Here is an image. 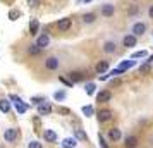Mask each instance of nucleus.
<instances>
[{
    "label": "nucleus",
    "instance_id": "f257e3e1",
    "mask_svg": "<svg viewBox=\"0 0 153 148\" xmlns=\"http://www.w3.org/2000/svg\"><path fill=\"white\" fill-rule=\"evenodd\" d=\"M9 100H12V103H14V109L17 114H26V110L29 109L28 103H24L21 100V97H17V95H10L9 97Z\"/></svg>",
    "mask_w": 153,
    "mask_h": 148
},
{
    "label": "nucleus",
    "instance_id": "f03ea898",
    "mask_svg": "<svg viewBox=\"0 0 153 148\" xmlns=\"http://www.w3.org/2000/svg\"><path fill=\"white\" fill-rule=\"evenodd\" d=\"M60 67V60H59V57L55 55H50L45 59V69L47 71H57Z\"/></svg>",
    "mask_w": 153,
    "mask_h": 148
},
{
    "label": "nucleus",
    "instance_id": "7ed1b4c3",
    "mask_svg": "<svg viewBox=\"0 0 153 148\" xmlns=\"http://www.w3.org/2000/svg\"><path fill=\"white\" fill-rule=\"evenodd\" d=\"M55 26H57L59 31L65 33V31H69L71 26H72V19H71V17H62V19H59V21H57Z\"/></svg>",
    "mask_w": 153,
    "mask_h": 148
},
{
    "label": "nucleus",
    "instance_id": "20e7f679",
    "mask_svg": "<svg viewBox=\"0 0 153 148\" xmlns=\"http://www.w3.org/2000/svg\"><path fill=\"white\" fill-rule=\"evenodd\" d=\"M146 33V24L145 22H134L132 24V28H131V35H134V36H143Z\"/></svg>",
    "mask_w": 153,
    "mask_h": 148
},
{
    "label": "nucleus",
    "instance_id": "39448f33",
    "mask_svg": "<svg viewBox=\"0 0 153 148\" xmlns=\"http://www.w3.org/2000/svg\"><path fill=\"white\" fill-rule=\"evenodd\" d=\"M114 117V112L112 110H108V109H103V110H100V112L97 114V119L100 124H103V122H108V120Z\"/></svg>",
    "mask_w": 153,
    "mask_h": 148
},
{
    "label": "nucleus",
    "instance_id": "423d86ee",
    "mask_svg": "<svg viewBox=\"0 0 153 148\" xmlns=\"http://www.w3.org/2000/svg\"><path fill=\"white\" fill-rule=\"evenodd\" d=\"M17 136H19L17 129L16 127H9V129H5V133H4V140L7 141V143H14L17 140Z\"/></svg>",
    "mask_w": 153,
    "mask_h": 148
},
{
    "label": "nucleus",
    "instance_id": "0eeeda50",
    "mask_svg": "<svg viewBox=\"0 0 153 148\" xmlns=\"http://www.w3.org/2000/svg\"><path fill=\"white\" fill-rule=\"evenodd\" d=\"M48 45H50V35L48 33H43V35H40L36 38V47H38V48L43 50V48H47Z\"/></svg>",
    "mask_w": 153,
    "mask_h": 148
},
{
    "label": "nucleus",
    "instance_id": "6e6552de",
    "mask_svg": "<svg viewBox=\"0 0 153 148\" xmlns=\"http://www.w3.org/2000/svg\"><path fill=\"white\" fill-rule=\"evenodd\" d=\"M136 43H138V36H134V35H126L124 38H122V45H124L126 48L136 47Z\"/></svg>",
    "mask_w": 153,
    "mask_h": 148
},
{
    "label": "nucleus",
    "instance_id": "1a4fd4ad",
    "mask_svg": "<svg viewBox=\"0 0 153 148\" xmlns=\"http://www.w3.org/2000/svg\"><path fill=\"white\" fill-rule=\"evenodd\" d=\"M100 14L103 16V17H114V14H115V7H114L112 4H105V5H102Z\"/></svg>",
    "mask_w": 153,
    "mask_h": 148
},
{
    "label": "nucleus",
    "instance_id": "9d476101",
    "mask_svg": "<svg viewBox=\"0 0 153 148\" xmlns=\"http://www.w3.org/2000/svg\"><path fill=\"white\" fill-rule=\"evenodd\" d=\"M107 136H108V140H110V141H114V143H115V141H120L122 133H120V129H119V127H110Z\"/></svg>",
    "mask_w": 153,
    "mask_h": 148
},
{
    "label": "nucleus",
    "instance_id": "9b49d317",
    "mask_svg": "<svg viewBox=\"0 0 153 148\" xmlns=\"http://www.w3.org/2000/svg\"><path fill=\"white\" fill-rule=\"evenodd\" d=\"M97 100L100 102V103H107V102H110L112 100V91H108V90L98 91L97 93Z\"/></svg>",
    "mask_w": 153,
    "mask_h": 148
},
{
    "label": "nucleus",
    "instance_id": "f8f14e48",
    "mask_svg": "<svg viewBox=\"0 0 153 148\" xmlns=\"http://www.w3.org/2000/svg\"><path fill=\"white\" fill-rule=\"evenodd\" d=\"M138 136H134V134H131V136H126V140H124V148H136L138 147Z\"/></svg>",
    "mask_w": 153,
    "mask_h": 148
},
{
    "label": "nucleus",
    "instance_id": "ddd939ff",
    "mask_svg": "<svg viewBox=\"0 0 153 148\" xmlns=\"http://www.w3.org/2000/svg\"><path fill=\"white\" fill-rule=\"evenodd\" d=\"M43 138H45L47 143H55L59 136H57V133L53 129H45V131H43Z\"/></svg>",
    "mask_w": 153,
    "mask_h": 148
},
{
    "label": "nucleus",
    "instance_id": "4468645a",
    "mask_svg": "<svg viewBox=\"0 0 153 148\" xmlns=\"http://www.w3.org/2000/svg\"><path fill=\"white\" fill-rule=\"evenodd\" d=\"M50 112H52V105H50L47 100L38 105V114H40V115H48Z\"/></svg>",
    "mask_w": 153,
    "mask_h": 148
},
{
    "label": "nucleus",
    "instance_id": "2eb2a0df",
    "mask_svg": "<svg viewBox=\"0 0 153 148\" xmlns=\"http://www.w3.org/2000/svg\"><path fill=\"white\" fill-rule=\"evenodd\" d=\"M115 50H117V45H115V42L108 40V42L103 43V52H105V54H115Z\"/></svg>",
    "mask_w": 153,
    "mask_h": 148
},
{
    "label": "nucleus",
    "instance_id": "dca6fc26",
    "mask_svg": "<svg viewBox=\"0 0 153 148\" xmlns=\"http://www.w3.org/2000/svg\"><path fill=\"white\" fill-rule=\"evenodd\" d=\"M76 145H77L76 138H64L62 143H60V147L62 148H76Z\"/></svg>",
    "mask_w": 153,
    "mask_h": 148
},
{
    "label": "nucleus",
    "instance_id": "f3484780",
    "mask_svg": "<svg viewBox=\"0 0 153 148\" xmlns=\"http://www.w3.org/2000/svg\"><path fill=\"white\" fill-rule=\"evenodd\" d=\"M67 76H69V81L74 85V83H79V81H83V72H77V71H74V72H67Z\"/></svg>",
    "mask_w": 153,
    "mask_h": 148
},
{
    "label": "nucleus",
    "instance_id": "a211bd4d",
    "mask_svg": "<svg viewBox=\"0 0 153 148\" xmlns=\"http://www.w3.org/2000/svg\"><path fill=\"white\" fill-rule=\"evenodd\" d=\"M95 71H97L98 74H103V72H107V71H108V62H107V60H100V62L95 65Z\"/></svg>",
    "mask_w": 153,
    "mask_h": 148
},
{
    "label": "nucleus",
    "instance_id": "6ab92c4d",
    "mask_svg": "<svg viewBox=\"0 0 153 148\" xmlns=\"http://www.w3.org/2000/svg\"><path fill=\"white\" fill-rule=\"evenodd\" d=\"M134 64H136V62H134V59H131V60H122V62L119 64V69L122 71V72H126L127 69H131Z\"/></svg>",
    "mask_w": 153,
    "mask_h": 148
},
{
    "label": "nucleus",
    "instance_id": "aec40b11",
    "mask_svg": "<svg viewBox=\"0 0 153 148\" xmlns=\"http://www.w3.org/2000/svg\"><path fill=\"white\" fill-rule=\"evenodd\" d=\"M0 112H4V114L10 112V102H9L7 98H2V100H0Z\"/></svg>",
    "mask_w": 153,
    "mask_h": 148
},
{
    "label": "nucleus",
    "instance_id": "412c9836",
    "mask_svg": "<svg viewBox=\"0 0 153 148\" xmlns=\"http://www.w3.org/2000/svg\"><path fill=\"white\" fill-rule=\"evenodd\" d=\"M26 52H28L29 55H40V54H42V48H38V47H36V43H31V45H29L28 48H26Z\"/></svg>",
    "mask_w": 153,
    "mask_h": 148
},
{
    "label": "nucleus",
    "instance_id": "4be33fe9",
    "mask_svg": "<svg viewBox=\"0 0 153 148\" xmlns=\"http://www.w3.org/2000/svg\"><path fill=\"white\" fill-rule=\"evenodd\" d=\"M95 21H97V14H95V12H88V14L83 16L84 24H91V22H95Z\"/></svg>",
    "mask_w": 153,
    "mask_h": 148
},
{
    "label": "nucleus",
    "instance_id": "5701e85b",
    "mask_svg": "<svg viewBox=\"0 0 153 148\" xmlns=\"http://www.w3.org/2000/svg\"><path fill=\"white\" fill-rule=\"evenodd\" d=\"M38 29H40V22H38V19H31V22H29V33H31V35H36Z\"/></svg>",
    "mask_w": 153,
    "mask_h": 148
},
{
    "label": "nucleus",
    "instance_id": "b1692460",
    "mask_svg": "<svg viewBox=\"0 0 153 148\" xmlns=\"http://www.w3.org/2000/svg\"><path fill=\"white\" fill-rule=\"evenodd\" d=\"M81 110H83V114L86 115V117H91V115H95V109H93V105H84Z\"/></svg>",
    "mask_w": 153,
    "mask_h": 148
},
{
    "label": "nucleus",
    "instance_id": "393cba45",
    "mask_svg": "<svg viewBox=\"0 0 153 148\" xmlns=\"http://www.w3.org/2000/svg\"><path fill=\"white\" fill-rule=\"evenodd\" d=\"M95 90H97V85H95V83H86V85H84V91H86V95H93Z\"/></svg>",
    "mask_w": 153,
    "mask_h": 148
},
{
    "label": "nucleus",
    "instance_id": "a878e982",
    "mask_svg": "<svg viewBox=\"0 0 153 148\" xmlns=\"http://www.w3.org/2000/svg\"><path fill=\"white\" fill-rule=\"evenodd\" d=\"M145 57H148V52L146 50H138L131 55V59H145Z\"/></svg>",
    "mask_w": 153,
    "mask_h": 148
},
{
    "label": "nucleus",
    "instance_id": "bb28decb",
    "mask_svg": "<svg viewBox=\"0 0 153 148\" xmlns=\"http://www.w3.org/2000/svg\"><path fill=\"white\" fill-rule=\"evenodd\" d=\"M150 71H152V65H150L148 62H145V64L139 65V74H148Z\"/></svg>",
    "mask_w": 153,
    "mask_h": 148
},
{
    "label": "nucleus",
    "instance_id": "cd10ccee",
    "mask_svg": "<svg viewBox=\"0 0 153 148\" xmlns=\"http://www.w3.org/2000/svg\"><path fill=\"white\" fill-rule=\"evenodd\" d=\"M65 97H67V95H65V91H55L53 93V98L57 100V102H62V100H65Z\"/></svg>",
    "mask_w": 153,
    "mask_h": 148
},
{
    "label": "nucleus",
    "instance_id": "c85d7f7f",
    "mask_svg": "<svg viewBox=\"0 0 153 148\" xmlns=\"http://www.w3.org/2000/svg\"><path fill=\"white\" fill-rule=\"evenodd\" d=\"M86 138H88V136H86V133H84L83 129H76V140H81V141H84Z\"/></svg>",
    "mask_w": 153,
    "mask_h": 148
},
{
    "label": "nucleus",
    "instance_id": "c756f323",
    "mask_svg": "<svg viewBox=\"0 0 153 148\" xmlns=\"http://www.w3.org/2000/svg\"><path fill=\"white\" fill-rule=\"evenodd\" d=\"M98 143H100V147H102V148H110V147H108V143L105 141L103 134H100V133H98Z\"/></svg>",
    "mask_w": 153,
    "mask_h": 148
},
{
    "label": "nucleus",
    "instance_id": "7c9ffc66",
    "mask_svg": "<svg viewBox=\"0 0 153 148\" xmlns=\"http://www.w3.org/2000/svg\"><path fill=\"white\" fill-rule=\"evenodd\" d=\"M17 17H19V10L12 9V10L9 12V19H10V21H17Z\"/></svg>",
    "mask_w": 153,
    "mask_h": 148
},
{
    "label": "nucleus",
    "instance_id": "2f4dec72",
    "mask_svg": "<svg viewBox=\"0 0 153 148\" xmlns=\"http://www.w3.org/2000/svg\"><path fill=\"white\" fill-rule=\"evenodd\" d=\"M28 148H43V145L40 143V141L33 140V141H29V143H28Z\"/></svg>",
    "mask_w": 153,
    "mask_h": 148
},
{
    "label": "nucleus",
    "instance_id": "473e14b6",
    "mask_svg": "<svg viewBox=\"0 0 153 148\" xmlns=\"http://www.w3.org/2000/svg\"><path fill=\"white\" fill-rule=\"evenodd\" d=\"M45 100L47 98H43V97H33V98H31V103H33V105H40V103L45 102Z\"/></svg>",
    "mask_w": 153,
    "mask_h": 148
},
{
    "label": "nucleus",
    "instance_id": "72a5a7b5",
    "mask_svg": "<svg viewBox=\"0 0 153 148\" xmlns=\"http://www.w3.org/2000/svg\"><path fill=\"white\" fill-rule=\"evenodd\" d=\"M57 110H59V114H64V115H69L71 114V110L69 109H65V107H59Z\"/></svg>",
    "mask_w": 153,
    "mask_h": 148
},
{
    "label": "nucleus",
    "instance_id": "f704fd0d",
    "mask_svg": "<svg viewBox=\"0 0 153 148\" xmlns=\"http://www.w3.org/2000/svg\"><path fill=\"white\" fill-rule=\"evenodd\" d=\"M28 5L29 7H38V5H40V0H28Z\"/></svg>",
    "mask_w": 153,
    "mask_h": 148
},
{
    "label": "nucleus",
    "instance_id": "c9c22d12",
    "mask_svg": "<svg viewBox=\"0 0 153 148\" xmlns=\"http://www.w3.org/2000/svg\"><path fill=\"white\" fill-rule=\"evenodd\" d=\"M59 79H60V83H64V85H65V86H69V88H71V86H72V83H71L69 79H65V78H59Z\"/></svg>",
    "mask_w": 153,
    "mask_h": 148
},
{
    "label": "nucleus",
    "instance_id": "e433bc0d",
    "mask_svg": "<svg viewBox=\"0 0 153 148\" xmlns=\"http://www.w3.org/2000/svg\"><path fill=\"white\" fill-rule=\"evenodd\" d=\"M148 16H150V19H153V4L150 5V9H148Z\"/></svg>",
    "mask_w": 153,
    "mask_h": 148
},
{
    "label": "nucleus",
    "instance_id": "4c0bfd02",
    "mask_svg": "<svg viewBox=\"0 0 153 148\" xmlns=\"http://www.w3.org/2000/svg\"><path fill=\"white\" fill-rule=\"evenodd\" d=\"M91 0H76V4H90Z\"/></svg>",
    "mask_w": 153,
    "mask_h": 148
},
{
    "label": "nucleus",
    "instance_id": "58836bf2",
    "mask_svg": "<svg viewBox=\"0 0 153 148\" xmlns=\"http://www.w3.org/2000/svg\"><path fill=\"white\" fill-rule=\"evenodd\" d=\"M146 62H148V64H152V62H153V55L148 57V60H146Z\"/></svg>",
    "mask_w": 153,
    "mask_h": 148
},
{
    "label": "nucleus",
    "instance_id": "ea45409f",
    "mask_svg": "<svg viewBox=\"0 0 153 148\" xmlns=\"http://www.w3.org/2000/svg\"><path fill=\"white\" fill-rule=\"evenodd\" d=\"M132 2H136V0H132Z\"/></svg>",
    "mask_w": 153,
    "mask_h": 148
}]
</instances>
